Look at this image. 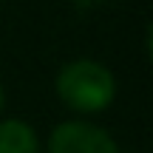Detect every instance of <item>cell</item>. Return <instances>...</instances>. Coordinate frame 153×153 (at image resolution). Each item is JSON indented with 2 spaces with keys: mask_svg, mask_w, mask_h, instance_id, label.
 <instances>
[{
  "mask_svg": "<svg viewBox=\"0 0 153 153\" xmlns=\"http://www.w3.org/2000/svg\"><path fill=\"white\" fill-rule=\"evenodd\" d=\"M0 3H3V0H0Z\"/></svg>",
  "mask_w": 153,
  "mask_h": 153,
  "instance_id": "5b68a950",
  "label": "cell"
},
{
  "mask_svg": "<svg viewBox=\"0 0 153 153\" xmlns=\"http://www.w3.org/2000/svg\"><path fill=\"white\" fill-rule=\"evenodd\" d=\"M48 153H122L119 145L91 122H62L48 136Z\"/></svg>",
  "mask_w": 153,
  "mask_h": 153,
  "instance_id": "7a4b0ae2",
  "label": "cell"
},
{
  "mask_svg": "<svg viewBox=\"0 0 153 153\" xmlns=\"http://www.w3.org/2000/svg\"><path fill=\"white\" fill-rule=\"evenodd\" d=\"M3 105H6V91H3V82H0V111H3Z\"/></svg>",
  "mask_w": 153,
  "mask_h": 153,
  "instance_id": "277c9868",
  "label": "cell"
},
{
  "mask_svg": "<svg viewBox=\"0 0 153 153\" xmlns=\"http://www.w3.org/2000/svg\"><path fill=\"white\" fill-rule=\"evenodd\" d=\"M0 153H40L34 128L23 119L0 122Z\"/></svg>",
  "mask_w": 153,
  "mask_h": 153,
  "instance_id": "3957f363",
  "label": "cell"
},
{
  "mask_svg": "<svg viewBox=\"0 0 153 153\" xmlns=\"http://www.w3.org/2000/svg\"><path fill=\"white\" fill-rule=\"evenodd\" d=\"M54 91L76 114H99L114 102L116 79L102 62L82 57L60 68L54 79Z\"/></svg>",
  "mask_w": 153,
  "mask_h": 153,
  "instance_id": "6da1fadb",
  "label": "cell"
}]
</instances>
